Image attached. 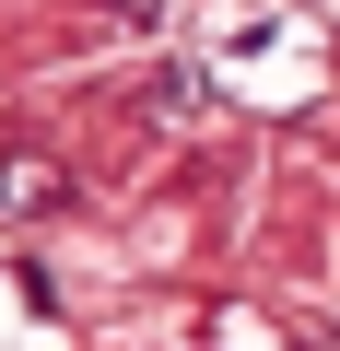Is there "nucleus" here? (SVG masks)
Returning a JSON list of instances; mask_svg holds the SVG:
<instances>
[{
  "mask_svg": "<svg viewBox=\"0 0 340 351\" xmlns=\"http://www.w3.org/2000/svg\"><path fill=\"white\" fill-rule=\"evenodd\" d=\"M59 199H71L59 152H36V141H0V223H36V211H59Z\"/></svg>",
  "mask_w": 340,
  "mask_h": 351,
  "instance_id": "nucleus-1",
  "label": "nucleus"
},
{
  "mask_svg": "<svg viewBox=\"0 0 340 351\" xmlns=\"http://www.w3.org/2000/svg\"><path fill=\"white\" fill-rule=\"evenodd\" d=\"M106 12H117L129 36H152V24H164V0H106Z\"/></svg>",
  "mask_w": 340,
  "mask_h": 351,
  "instance_id": "nucleus-2",
  "label": "nucleus"
}]
</instances>
